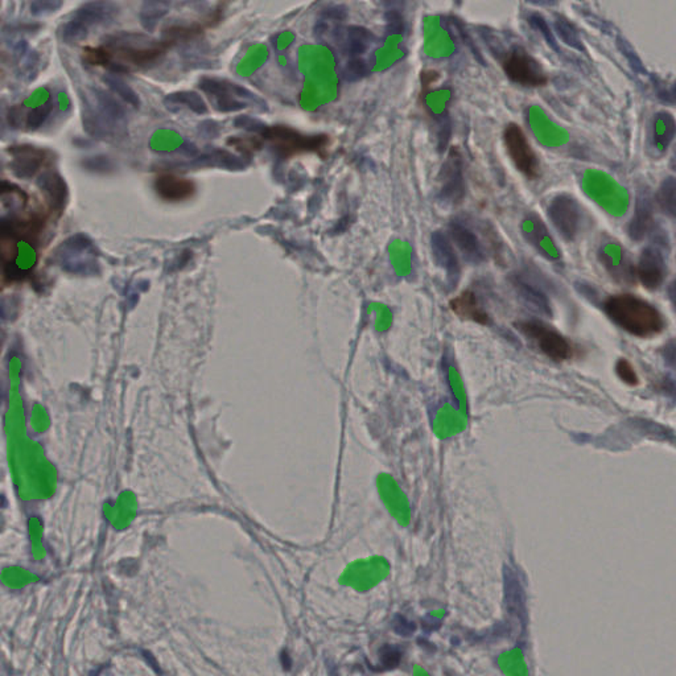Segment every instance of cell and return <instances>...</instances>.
I'll list each match as a JSON object with an SVG mask.
<instances>
[{
    "instance_id": "19",
    "label": "cell",
    "mask_w": 676,
    "mask_h": 676,
    "mask_svg": "<svg viewBox=\"0 0 676 676\" xmlns=\"http://www.w3.org/2000/svg\"><path fill=\"white\" fill-rule=\"evenodd\" d=\"M222 12L223 10L217 7L216 10L212 14H209L203 22H193L188 24H172L162 31V41L171 48L177 42H185L196 39L200 35H203L205 29L214 27L221 20Z\"/></svg>"
},
{
    "instance_id": "42",
    "label": "cell",
    "mask_w": 676,
    "mask_h": 676,
    "mask_svg": "<svg viewBox=\"0 0 676 676\" xmlns=\"http://www.w3.org/2000/svg\"><path fill=\"white\" fill-rule=\"evenodd\" d=\"M4 196H19L24 201V203H27L28 201L27 193L20 187H17L11 181L0 178V197H4Z\"/></svg>"
},
{
    "instance_id": "34",
    "label": "cell",
    "mask_w": 676,
    "mask_h": 676,
    "mask_svg": "<svg viewBox=\"0 0 676 676\" xmlns=\"http://www.w3.org/2000/svg\"><path fill=\"white\" fill-rule=\"evenodd\" d=\"M527 20L528 24H530L531 27L534 28L535 31H538V32L541 33V36H543V39L546 40V42H547V44H548V45H550V47H551L554 51H556V52H559V53H560L559 44H557V41H556V39H555L554 33H552L551 28H550V26H548L547 20H546V19H544L541 14H531L530 16H528Z\"/></svg>"
},
{
    "instance_id": "10",
    "label": "cell",
    "mask_w": 676,
    "mask_h": 676,
    "mask_svg": "<svg viewBox=\"0 0 676 676\" xmlns=\"http://www.w3.org/2000/svg\"><path fill=\"white\" fill-rule=\"evenodd\" d=\"M466 194L464 160L460 151L452 149L437 176V197L446 205H460Z\"/></svg>"
},
{
    "instance_id": "3",
    "label": "cell",
    "mask_w": 676,
    "mask_h": 676,
    "mask_svg": "<svg viewBox=\"0 0 676 676\" xmlns=\"http://www.w3.org/2000/svg\"><path fill=\"white\" fill-rule=\"evenodd\" d=\"M82 103V124L87 135L108 139L124 127L126 112L121 103L103 90L93 89Z\"/></svg>"
},
{
    "instance_id": "30",
    "label": "cell",
    "mask_w": 676,
    "mask_h": 676,
    "mask_svg": "<svg viewBox=\"0 0 676 676\" xmlns=\"http://www.w3.org/2000/svg\"><path fill=\"white\" fill-rule=\"evenodd\" d=\"M371 69L364 58H352L342 70V77L346 82H357L367 77Z\"/></svg>"
},
{
    "instance_id": "35",
    "label": "cell",
    "mask_w": 676,
    "mask_h": 676,
    "mask_svg": "<svg viewBox=\"0 0 676 676\" xmlns=\"http://www.w3.org/2000/svg\"><path fill=\"white\" fill-rule=\"evenodd\" d=\"M53 101L49 99L48 102H45L44 105L41 106H37V108H32L29 111L27 117V127L28 130L31 131H35L37 128H40L41 126L44 123L47 122V119L51 117L52 111H53Z\"/></svg>"
},
{
    "instance_id": "39",
    "label": "cell",
    "mask_w": 676,
    "mask_h": 676,
    "mask_svg": "<svg viewBox=\"0 0 676 676\" xmlns=\"http://www.w3.org/2000/svg\"><path fill=\"white\" fill-rule=\"evenodd\" d=\"M616 373H617L618 378L621 379L623 383H626L627 386H636L639 383V378L636 375L634 366L632 365L625 358H621L617 362V365H616Z\"/></svg>"
},
{
    "instance_id": "41",
    "label": "cell",
    "mask_w": 676,
    "mask_h": 676,
    "mask_svg": "<svg viewBox=\"0 0 676 676\" xmlns=\"http://www.w3.org/2000/svg\"><path fill=\"white\" fill-rule=\"evenodd\" d=\"M386 24L387 31L390 33H403L405 31V20L403 16L395 10H390L386 14Z\"/></svg>"
},
{
    "instance_id": "24",
    "label": "cell",
    "mask_w": 676,
    "mask_h": 676,
    "mask_svg": "<svg viewBox=\"0 0 676 676\" xmlns=\"http://www.w3.org/2000/svg\"><path fill=\"white\" fill-rule=\"evenodd\" d=\"M675 119L673 114L661 111L654 115L651 126V140L654 149L664 152L675 137Z\"/></svg>"
},
{
    "instance_id": "2",
    "label": "cell",
    "mask_w": 676,
    "mask_h": 676,
    "mask_svg": "<svg viewBox=\"0 0 676 676\" xmlns=\"http://www.w3.org/2000/svg\"><path fill=\"white\" fill-rule=\"evenodd\" d=\"M110 53L112 73H128L133 68H147L158 62L169 47L146 35L123 32L114 35L103 45Z\"/></svg>"
},
{
    "instance_id": "45",
    "label": "cell",
    "mask_w": 676,
    "mask_h": 676,
    "mask_svg": "<svg viewBox=\"0 0 676 676\" xmlns=\"http://www.w3.org/2000/svg\"><path fill=\"white\" fill-rule=\"evenodd\" d=\"M394 629L400 636H408L414 630V625H411V623H408L406 618L399 616V617H396V620L394 623Z\"/></svg>"
},
{
    "instance_id": "25",
    "label": "cell",
    "mask_w": 676,
    "mask_h": 676,
    "mask_svg": "<svg viewBox=\"0 0 676 676\" xmlns=\"http://www.w3.org/2000/svg\"><path fill=\"white\" fill-rule=\"evenodd\" d=\"M655 203L663 214L670 218L675 217L676 212V181L673 176L667 177L662 181L657 190Z\"/></svg>"
},
{
    "instance_id": "47",
    "label": "cell",
    "mask_w": 676,
    "mask_h": 676,
    "mask_svg": "<svg viewBox=\"0 0 676 676\" xmlns=\"http://www.w3.org/2000/svg\"><path fill=\"white\" fill-rule=\"evenodd\" d=\"M280 663H282L285 671H289L292 668V659H291V655L288 654L287 650H283L280 652Z\"/></svg>"
},
{
    "instance_id": "32",
    "label": "cell",
    "mask_w": 676,
    "mask_h": 676,
    "mask_svg": "<svg viewBox=\"0 0 676 676\" xmlns=\"http://www.w3.org/2000/svg\"><path fill=\"white\" fill-rule=\"evenodd\" d=\"M506 605L509 608L510 614H515L519 618L521 611H523V602H522V591L519 584H516L515 580H512V577H507L506 580Z\"/></svg>"
},
{
    "instance_id": "22",
    "label": "cell",
    "mask_w": 676,
    "mask_h": 676,
    "mask_svg": "<svg viewBox=\"0 0 676 676\" xmlns=\"http://www.w3.org/2000/svg\"><path fill=\"white\" fill-rule=\"evenodd\" d=\"M449 307L455 314L462 320L473 321L480 325H489L491 323L487 310L482 307L478 296L473 291H464L459 296L449 301Z\"/></svg>"
},
{
    "instance_id": "43",
    "label": "cell",
    "mask_w": 676,
    "mask_h": 676,
    "mask_svg": "<svg viewBox=\"0 0 676 676\" xmlns=\"http://www.w3.org/2000/svg\"><path fill=\"white\" fill-rule=\"evenodd\" d=\"M234 124L238 128H244V130H247V131H255V133H259V134H262V131L267 127L264 123L259 122L257 119L250 118V117L237 118L234 121Z\"/></svg>"
},
{
    "instance_id": "18",
    "label": "cell",
    "mask_w": 676,
    "mask_h": 676,
    "mask_svg": "<svg viewBox=\"0 0 676 676\" xmlns=\"http://www.w3.org/2000/svg\"><path fill=\"white\" fill-rule=\"evenodd\" d=\"M37 187L45 197V201L56 213H62L69 201V187L65 178L57 171H44L37 178Z\"/></svg>"
},
{
    "instance_id": "17",
    "label": "cell",
    "mask_w": 676,
    "mask_h": 676,
    "mask_svg": "<svg viewBox=\"0 0 676 676\" xmlns=\"http://www.w3.org/2000/svg\"><path fill=\"white\" fill-rule=\"evenodd\" d=\"M655 205L649 192L642 190L636 196L634 214L629 223V235L636 242L643 241L655 226Z\"/></svg>"
},
{
    "instance_id": "1",
    "label": "cell",
    "mask_w": 676,
    "mask_h": 676,
    "mask_svg": "<svg viewBox=\"0 0 676 676\" xmlns=\"http://www.w3.org/2000/svg\"><path fill=\"white\" fill-rule=\"evenodd\" d=\"M604 311L614 324L636 337H654L666 328V320L659 310L636 295L610 296L604 303Z\"/></svg>"
},
{
    "instance_id": "29",
    "label": "cell",
    "mask_w": 676,
    "mask_h": 676,
    "mask_svg": "<svg viewBox=\"0 0 676 676\" xmlns=\"http://www.w3.org/2000/svg\"><path fill=\"white\" fill-rule=\"evenodd\" d=\"M103 82L108 85V89L114 94L121 96L123 101L127 102L128 105H131L134 108H139L140 106V98H139V95L136 94L135 90L133 87H130L119 77H117L114 74H108V76L103 77Z\"/></svg>"
},
{
    "instance_id": "5",
    "label": "cell",
    "mask_w": 676,
    "mask_h": 676,
    "mask_svg": "<svg viewBox=\"0 0 676 676\" xmlns=\"http://www.w3.org/2000/svg\"><path fill=\"white\" fill-rule=\"evenodd\" d=\"M118 6L110 1H87L61 28V39L65 44L85 40L92 29L111 23L118 15Z\"/></svg>"
},
{
    "instance_id": "26",
    "label": "cell",
    "mask_w": 676,
    "mask_h": 676,
    "mask_svg": "<svg viewBox=\"0 0 676 676\" xmlns=\"http://www.w3.org/2000/svg\"><path fill=\"white\" fill-rule=\"evenodd\" d=\"M164 103L167 105L168 108L177 106V105L184 106V108H189L190 111L200 114V115H203L208 112L206 102L203 101V96L196 92H178V93L169 94L164 99Z\"/></svg>"
},
{
    "instance_id": "9",
    "label": "cell",
    "mask_w": 676,
    "mask_h": 676,
    "mask_svg": "<svg viewBox=\"0 0 676 676\" xmlns=\"http://www.w3.org/2000/svg\"><path fill=\"white\" fill-rule=\"evenodd\" d=\"M503 144L515 168L527 178L541 175V162L528 142L527 136L516 123H509L503 130Z\"/></svg>"
},
{
    "instance_id": "4",
    "label": "cell",
    "mask_w": 676,
    "mask_h": 676,
    "mask_svg": "<svg viewBox=\"0 0 676 676\" xmlns=\"http://www.w3.org/2000/svg\"><path fill=\"white\" fill-rule=\"evenodd\" d=\"M260 135L282 159H292L310 152L324 156L329 146V137L326 135H304L292 127L280 124L267 126Z\"/></svg>"
},
{
    "instance_id": "31",
    "label": "cell",
    "mask_w": 676,
    "mask_h": 676,
    "mask_svg": "<svg viewBox=\"0 0 676 676\" xmlns=\"http://www.w3.org/2000/svg\"><path fill=\"white\" fill-rule=\"evenodd\" d=\"M228 146L244 155H253L263 147V139L257 136H231L228 140Z\"/></svg>"
},
{
    "instance_id": "14",
    "label": "cell",
    "mask_w": 676,
    "mask_h": 676,
    "mask_svg": "<svg viewBox=\"0 0 676 676\" xmlns=\"http://www.w3.org/2000/svg\"><path fill=\"white\" fill-rule=\"evenodd\" d=\"M634 272L641 285L649 291H655L663 285L667 267L658 246H649L641 253Z\"/></svg>"
},
{
    "instance_id": "44",
    "label": "cell",
    "mask_w": 676,
    "mask_h": 676,
    "mask_svg": "<svg viewBox=\"0 0 676 676\" xmlns=\"http://www.w3.org/2000/svg\"><path fill=\"white\" fill-rule=\"evenodd\" d=\"M346 8L344 6H330L328 8H325L323 11V17H324V22L326 20H333V22H341L346 17Z\"/></svg>"
},
{
    "instance_id": "37",
    "label": "cell",
    "mask_w": 676,
    "mask_h": 676,
    "mask_svg": "<svg viewBox=\"0 0 676 676\" xmlns=\"http://www.w3.org/2000/svg\"><path fill=\"white\" fill-rule=\"evenodd\" d=\"M515 285L519 291V294L523 296V298H526L530 303L535 304L536 307H539L541 310H548V303H547V298L546 296L541 294V291H538L536 288H534L532 285H527L526 282H522L521 279H518L515 282Z\"/></svg>"
},
{
    "instance_id": "23",
    "label": "cell",
    "mask_w": 676,
    "mask_h": 676,
    "mask_svg": "<svg viewBox=\"0 0 676 676\" xmlns=\"http://www.w3.org/2000/svg\"><path fill=\"white\" fill-rule=\"evenodd\" d=\"M375 41L374 35L364 27L350 26L344 31L342 49L352 58H362Z\"/></svg>"
},
{
    "instance_id": "20",
    "label": "cell",
    "mask_w": 676,
    "mask_h": 676,
    "mask_svg": "<svg viewBox=\"0 0 676 676\" xmlns=\"http://www.w3.org/2000/svg\"><path fill=\"white\" fill-rule=\"evenodd\" d=\"M431 250L436 264L446 270L450 279L456 280L460 275V262L453 244L443 231H434L431 235Z\"/></svg>"
},
{
    "instance_id": "40",
    "label": "cell",
    "mask_w": 676,
    "mask_h": 676,
    "mask_svg": "<svg viewBox=\"0 0 676 676\" xmlns=\"http://www.w3.org/2000/svg\"><path fill=\"white\" fill-rule=\"evenodd\" d=\"M64 6L60 0H37L31 3V14L35 16L54 14Z\"/></svg>"
},
{
    "instance_id": "13",
    "label": "cell",
    "mask_w": 676,
    "mask_h": 676,
    "mask_svg": "<svg viewBox=\"0 0 676 676\" xmlns=\"http://www.w3.org/2000/svg\"><path fill=\"white\" fill-rule=\"evenodd\" d=\"M7 151L12 156L10 164L12 174L23 180L33 178L49 160V151L31 144L12 146Z\"/></svg>"
},
{
    "instance_id": "15",
    "label": "cell",
    "mask_w": 676,
    "mask_h": 676,
    "mask_svg": "<svg viewBox=\"0 0 676 676\" xmlns=\"http://www.w3.org/2000/svg\"><path fill=\"white\" fill-rule=\"evenodd\" d=\"M448 238L468 263L480 264L485 260V251L481 241L471 228L460 221H452L449 223Z\"/></svg>"
},
{
    "instance_id": "36",
    "label": "cell",
    "mask_w": 676,
    "mask_h": 676,
    "mask_svg": "<svg viewBox=\"0 0 676 676\" xmlns=\"http://www.w3.org/2000/svg\"><path fill=\"white\" fill-rule=\"evenodd\" d=\"M81 167L85 171L92 172V174H98V175L110 174L114 168L111 160L108 159V156H103V155L85 158L81 162Z\"/></svg>"
},
{
    "instance_id": "27",
    "label": "cell",
    "mask_w": 676,
    "mask_h": 676,
    "mask_svg": "<svg viewBox=\"0 0 676 676\" xmlns=\"http://www.w3.org/2000/svg\"><path fill=\"white\" fill-rule=\"evenodd\" d=\"M555 29L557 32V36L564 44H567L571 48L585 53L586 49L582 44V37L579 35V31L569 22L567 17L557 15L555 17Z\"/></svg>"
},
{
    "instance_id": "8",
    "label": "cell",
    "mask_w": 676,
    "mask_h": 676,
    "mask_svg": "<svg viewBox=\"0 0 676 676\" xmlns=\"http://www.w3.org/2000/svg\"><path fill=\"white\" fill-rule=\"evenodd\" d=\"M96 247L86 234H74L62 241L56 248L53 257L64 270L70 272H85L95 270Z\"/></svg>"
},
{
    "instance_id": "16",
    "label": "cell",
    "mask_w": 676,
    "mask_h": 676,
    "mask_svg": "<svg viewBox=\"0 0 676 676\" xmlns=\"http://www.w3.org/2000/svg\"><path fill=\"white\" fill-rule=\"evenodd\" d=\"M153 188L156 194L165 203H178L190 200L197 187L194 181L174 174H162L155 178Z\"/></svg>"
},
{
    "instance_id": "21",
    "label": "cell",
    "mask_w": 676,
    "mask_h": 676,
    "mask_svg": "<svg viewBox=\"0 0 676 676\" xmlns=\"http://www.w3.org/2000/svg\"><path fill=\"white\" fill-rule=\"evenodd\" d=\"M522 231L525 238L527 239L530 244H532L538 251H541V255L556 259L559 257V251L555 244L554 239L548 234V230L546 225L543 223L541 218L535 214L528 216L522 225Z\"/></svg>"
},
{
    "instance_id": "33",
    "label": "cell",
    "mask_w": 676,
    "mask_h": 676,
    "mask_svg": "<svg viewBox=\"0 0 676 676\" xmlns=\"http://www.w3.org/2000/svg\"><path fill=\"white\" fill-rule=\"evenodd\" d=\"M617 47H618L620 52L627 58L630 67L636 71V74H639V76H648V70L645 68L642 60L639 58V56L636 54V49L630 45L629 41L623 39V36H618L617 37Z\"/></svg>"
},
{
    "instance_id": "12",
    "label": "cell",
    "mask_w": 676,
    "mask_h": 676,
    "mask_svg": "<svg viewBox=\"0 0 676 676\" xmlns=\"http://www.w3.org/2000/svg\"><path fill=\"white\" fill-rule=\"evenodd\" d=\"M548 217L566 241L576 238L582 223V209L575 197L566 193L554 197L548 206Z\"/></svg>"
},
{
    "instance_id": "46",
    "label": "cell",
    "mask_w": 676,
    "mask_h": 676,
    "mask_svg": "<svg viewBox=\"0 0 676 676\" xmlns=\"http://www.w3.org/2000/svg\"><path fill=\"white\" fill-rule=\"evenodd\" d=\"M22 115H23V108L20 106H14L8 111V115H7V119H8V123L10 126H12V128H19L20 124H22Z\"/></svg>"
},
{
    "instance_id": "6",
    "label": "cell",
    "mask_w": 676,
    "mask_h": 676,
    "mask_svg": "<svg viewBox=\"0 0 676 676\" xmlns=\"http://www.w3.org/2000/svg\"><path fill=\"white\" fill-rule=\"evenodd\" d=\"M515 328L532 342L539 352L556 362L567 361L572 357V346L568 339L552 326L539 320L518 321Z\"/></svg>"
},
{
    "instance_id": "11",
    "label": "cell",
    "mask_w": 676,
    "mask_h": 676,
    "mask_svg": "<svg viewBox=\"0 0 676 676\" xmlns=\"http://www.w3.org/2000/svg\"><path fill=\"white\" fill-rule=\"evenodd\" d=\"M198 86L213 102L214 108L222 112L239 111L246 108V103L241 101L242 98L250 101H257V96L251 92H248L247 89L221 78L203 77L198 82Z\"/></svg>"
},
{
    "instance_id": "7",
    "label": "cell",
    "mask_w": 676,
    "mask_h": 676,
    "mask_svg": "<svg viewBox=\"0 0 676 676\" xmlns=\"http://www.w3.org/2000/svg\"><path fill=\"white\" fill-rule=\"evenodd\" d=\"M507 78L523 87H543L548 83V76L541 62L522 47H514L503 54L500 61Z\"/></svg>"
},
{
    "instance_id": "28",
    "label": "cell",
    "mask_w": 676,
    "mask_h": 676,
    "mask_svg": "<svg viewBox=\"0 0 676 676\" xmlns=\"http://www.w3.org/2000/svg\"><path fill=\"white\" fill-rule=\"evenodd\" d=\"M167 12H168V3L146 1L142 7V12H140L142 26L146 28L147 31H153Z\"/></svg>"
},
{
    "instance_id": "38",
    "label": "cell",
    "mask_w": 676,
    "mask_h": 676,
    "mask_svg": "<svg viewBox=\"0 0 676 676\" xmlns=\"http://www.w3.org/2000/svg\"><path fill=\"white\" fill-rule=\"evenodd\" d=\"M402 651L391 646V645H385L382 649L379 650V666L382 670H392L399 666L402 661Z\"/></svg>"
},
{
    "instance_id": "48",
    "label": "cell",
    "mask_w": 676,
    "mask_h": 676,
    "mask_svg": "<svg viewBox=\"0 0 676 676\" xmlns=\"http://www.w3.org/2000/svg\"><path fill=\"white\" fill-rule=\"evenodd\" d=\"M4 130H6V126H4V115H3V108H1V103H0V137L4 135Z\"/></svg>"
}]
</instances>
